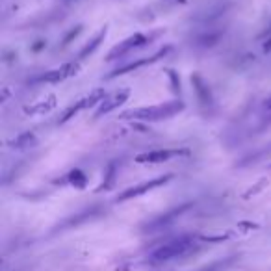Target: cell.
Here are the masks:
<instances>
[{
  "instance_id": "9a60e30c",
  "label": "cell",
  "mask_w": 271,
  "mask_h": 271,
  "mask_svg": "<svg viewBox=\"0 0 271 271\" xmlns=\"http://www.w3.org/2000/svg\"><path fill=\"white\" fill-rule=\"evenodd\" d=\"M67 180H69V182L75 186V188H78V190L86 188V184H87V177L82 173L80 169H75V171H71V173L67 175Z\"/></svg>"
},
{
  "instance_id": "2e32d148",
  "label": "cell",
  "mask_w": 271,
  "mask_h": 271,
  "mask_svg": "<svg viewBox=\"0 0 271 271\" xmlns=\"http://www.w3.org/2000/svg\"><path fill=\"white\" fill-rule=\"evenodd\" d=\"M168 76L171 78V86H173V91L175 93H180V80H179V76H177V73L169 69L168 71Z\"/></svg>"
},
{
  "instance_id": "9c48e42d",
  "label": "cell",
  "mask_w": 271,
  "mask_h": 271,
  "mask_svg": "<svg viewBox=\"0 0 271 271\" xmlns=\"http://www.w3.org/2000/svg\"><path fill=\"white\" fill-rule=\"evenodd\" d=\"M80 69V64L78 62H69V64H64L58 69H52L48 73H45L43 76H39V82H46V84H58V82H64L65 78L69 76H75Z\"/></svg>"
},
{
  "instance_id": "5bb4252c",
  "label": "cell",
  "mask_w": 271,
  "mask_h": 271,
  "mask_svg": "<svg viewBox=\"0 0 271 271\" xmlns=\"http://www.w3.org/2000/svg\"><path fill=\"white\" fill-rule=\"evenodd\" d=\"M116 173H117V164L116 161H112L110 166H108V171H106V177H104V182L98 186L97 191H102V190H110L114 182H116Z\"/></svg>"
},
{
  "instance_id": "52a82bcc",
  "label": "cell",
  "mask_w": 271,
  "mask_h": 271,
  "mask_svg": "<svg viewBox=\"0 0 271 271\" xmlns=\"http://www.w3.org/2000/svg\"><path fill=\"white\" fill-rule=\"evenodd\" d=\"M171 50L169 46H166V48H161V50H158L154 54V56H150V58H141V60H136V62H130V64L127 65H121V67H117L114 73H110V75L106 76L108 80L110 78H116V76H123V75H128V73H132V71H138L141 69V67H145V65H150V64H154V62H158L160 58H164L168 52Z\"/></svg>"
},
{
  "instance_id": "ba28073f",
  "label": "cell",
  "mask_w": 271,
  "mask_h": 271,
  "mask_svg": "<svg viewBox=\"0 0 271 271\" xmlns=\"http://www.w3.org/2000/svg\"><path fill=\"white\" fill-rule=\"evenodd\" d=\"M191 84H193V89L197 93V98H199V102L204 110H212L213 108V95H212V89L208 86V82L202 78L199 73H193L191 75Z\"/></svg>"
},
{
  "instance_id": "3957f363",
  "label": "cell",
  "mask_w": 271,
  "mask_h": 271,
  "mask_svg": "<svg viewBox=\"0 0 271 271\" xmlns=\"http://www.w3.org/2000/svg\"><path fill=\"white\" fill-rule=\"evenodd\" d=\"M171 179H173V175H161V177H156V179L145 180L141 184H136V186H132V188H128V190L121 191V193L117 195L116 201L123 202V201H128V199H134V197L145 195V193H149V191L156 190V188H160V186L168 184Z\"/></svg>"
},
{
  "instance_id": "277c9868",
  "label": "cell",
  "mask_w": 271,
  "mask_h": 271,
  "mask_svg": "<svg viewBox=\"0 0 271 271\" xmlns=\"http://www.w3.org/2000/svg\"><path fill=\"white\" fill-rule=\"evenodd\" d=\"M154 35H145V34L130 35V37H127L125 41H121L119 45H116L110 52H108L106 62H114V60H117V58H123V56H127L128 52L134 50V48H141V46L147 45V43L150 41V37H154Z\"/></svg>"
},
{
  "instance_id": "7c38bea8",
  "label": "cell",
  "mask_w": 271,
  "mask_h": 271,
  "mask_svg": "<svg viewBox=\"0 0 271 271\" xmlns=\"http://www.w3.org/2000/svg\"><path fill=\"white\" fill-rule=\"evenodd\" d=\"M35 143H37V138L34 136V132H23V134H19L15 139L10 141V147H12V149H17V150H23V149L34 147Z\"/></svg>"
},
{
  "instance_id": "7a4b0ae2",
  "label": "cell",
  "mask_w": 271,
  "mask_h": 271,
  "mask_svg": "<svg viewBox=\"0 0 271 271\" xmlns=\"http://www.w3.org/2000/svg\"><path fill=\"white\" fill-rule=\"evenodd\" d=\"M195 249V240L193 238H179V240H173V242H168L156 247L152 253H150V260L152 262H168V260L173 258H182L186 254H190L191 251Z\"/></svg>"
},
{
  "instance_id": "d6986e66",
  "label": "cell",
  "mask_w": 271,
  "mask_h": 271,
  "mask_svg": "<svg viewBox=\"0 0 271 271\" xmlns=\"http://www.w3.org/2000/svg\"><path fill=\"white\" fill-rule=\"evenodd\" d=\"M264 50H271V39L265 41V45H264Z\"/></svg>"
},
{
  "instance_id": "ffe728a7",
  "label": "cell",
  "mask_w": 271,
  "mask_h": 271,
  "mask_svg": "<svg viewBox=\"0 0 271 271\" xmlns=\"http://www.w3.org/2000/svg\"><path fill=\"white\" fill-rule=\"evenodd\" d=\"M265 35H271V24H269V28L265 30Z\"/></svg>"
},
{
  "instance_id": "44dd1931",
  "label": "cell",
  "mask_w": 271,
  "mask_h": 271,
  "mask_svg": "<svg viewBox=\"0 0 271 271\" xmlns=\"http://www.w3.org/2000/svg\"><path fill=\"white\" fill-rule=\"evenodd\" d=\"M269 168H271V164H269Z\"/></svg>"
},
{
  "instance_id": "8fae6325",
  "label": "cell",
  "mask_w": 271,
  "mask_h": 271,
  "mask_svg": "<svg viewBox=\"0 0 271 271\" xmlns=\"http://www.w3.org/2000/svg\"><path fill=\"white\" fill-rule=\"evenodd\" d=\"M190 206H191V204H182V206H179V208H173L171 212L164 213V215H160L158 220H154L152 223H149V225H147V229H149V231H154V229H160V227L168 225V223H171V221H173L177 215H180L182 212H186Z\"/></svg>"
},
{
  "instance_id": "8992f818",
  "label": "cell",
  "mask_w": 271,
  "mask_h": 271,
  "mask_svg": "<svg viewBox=\"0 0 271 271\" xmlns=\"http://www.w3.org/2000/svg\"><path fill=\"white\" fill-rule=\"evenodd\" d=\"M180 154H188V150H179V149H154L149 150V152H141L138 154L134 160L138 164H164V161H169L175 156Z\"/></svg>"
},
{
  "instance_id": "5b68a950",
  "label": "cell",
  "mask_w": 271,
  "mask_h": 271,
  "mask_svg": "<svg viewBox=\"0 0 271 271\" xmlns=\"http://www.w3.org/2000/svg\"><path fill=\"white\" fill-rule=\"evenodd\" d=\"M104 98H106V91H104V89H95V91H91L89 95H86L84 98L76 100L75 104H71L69 108L64 112V116H62L60 123H67L69 119H73V117H75L78 112L86 110V108H91V106H95V104H100Z\"/></svg>"
},
{
  "instance_id": "30bf717a",
  "label": "cell",
  "mask_w": 271,
  "mask_h": 271,
  "mask_svg": "<svg viewBox=\"0 0 271 271\" xmlns=\"http://www.w3.org/2000/svg\"><path fill=\"white\" fill-rule=\"evenodd\" d=\"M128 97H130V91H128V89H123V91L114 93L112 97H106L102 102H100V106L97 108V112H95V119H98V117H102V116H106V114H110V112L117 110L121 104L127 102Z\"/></svg>"
},
{
  "instance_id": "ac0fdd59",
  "label": "cell",
  "mask_w": 271,
  "mask_h": 271,
  "mask_svg": "<svg viewBox=\"0 0 271 271\" xmlns=\"http://www.w3.org/2000/svg\"><path fill=\"white\" fill-rule=\"evenodd\" d=\"M264 112L265 114H271V97L264 102Z\"/></svg>"
},
{
  "instance_id": "6da1fadb",
  "label": "cell",
  "mask_w": 271,
  "mask_h": 271,
  "mask_svg": "<svg viewBox=\"0 0 271 271\" xmlns=\"http://www.w3.org/2000/svg\"><path fill=\"white\" fill-rule=\"evenodd\" d=\"M186 106L182 100H169L156 106H143V108H132L123 112V119H134V121H164L169 117H175L177 114L184 110Z\"/></svg>"
},
{
  "instance_id": "e0dca14e",
  "label": "cell",
  "mask_w": 271,
  "mask_h": 271,
  "mask_svg": "<svg viewBox=\"0 0 271 271\" xmlns=\"http://www.w3.org/2000/svg\"><path fill=\"white\" fill-rule=\"evenodd\" d=\"M78 34H80V26H78V28H76V30H71L69 35H67V37H65V39H64V45H67V43H69V41L73 39V37H76V35H78Z\"/></svg>"
},
{
  "instance_id": "4fadbf2b",
  "label": "cell",
  "mask_w": 271,
  "mask_h": 271,
  "mask_svg": "<svg viewBox=\"0 0 271 271\" xmlns=\"http://www.w3.org/2000/svg\"><path fill=\"white\" fill-rule=\"evenodd\" d=\"M106 34H108V30H106V26H104V28L100 30V32H98V34L95 35V37H93V39L89 41V43H87L86 46H84V48H82L80 54H78V60L87 58L89 54H93V52L97 50L98 46H100V43H102V41H104V37H106Z\"/></svg>"
}]
</instances>
